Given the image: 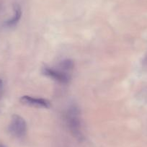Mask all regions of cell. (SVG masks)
<instances>
[{
    "label": "cell",
    "instance_id": "cell-1",
    "mask_svg": "<svg viewBox=\"0 0 147 147\" xmlns=\"http://www.w3.org/2000/svg\"><path fill=\"white\" fill-rule=\"evenodd\" d=\"M65 121L72 136L79 141H82L84 135L82 128L80 111L78 107L74 105L69 107L65 114Z\"/></svg>",
    "mask_w": 147,
    "mask_h": 147
},
{
    "label": "cell",
    "instance_id": "cell-2",
    "mask_svg": "<svg viewBox=\"0 0 147 147\" xmlns=\"http://www.w3.org/2000/svg\"><path fill=\"white\" fill-rule=\"evenodd\" d=\"M8 131L12 136L18 138H22L27 133L26 121L20 115H12L8 126Z\"/></svg>",
    "mask_w": 147,
    "mask_h": 147
},
{
    "label": "cell",
    "instance_id": "cell-3",
    "mask_svg": "<svg viewBox=\"0 0 147 147\" xmlns=\"http://www.w3.org/2000/svg\"><path fill=\"white\" fill-rule=\"evenodd\" d=\"M42 73L49 78L61 84H67L71 80L70 74L63 71L59 68L54 69L53 67L45 66L44 68H43Z\"/></svg>",
    "mask_w": 147,
    "mask_h": 147
},
{
    "label": "cell",
    "instance_id": "cell-4",
    "mask_svg": "<svg viewBox=\"0 0 147 147\" xmlns=\"http://www.w3.org/2000/svg\"><path fill=\"white\" fill-rule=\"evenodd\" d=\"M21 103L31 107H40V108H49L51 107V104L49 100L43 98H38L31 96L25 95L21 97Z\"/></svg>",
    "mask_w": 147,
    "mask_h": 147
},
{
    "label": "cell",
    "instance_id": "cell-5",
    "mask_svg": "<svg viewBox=\"0 0 147 147\" xmlns=\"http://www.w3.org/2000/svg\"><path fill=\"white\" fill-rule=\"evenodd\" d=\"M13 12L14 15L12 18L5 22V25L7 28L15 27L18 23L21 18V16H22V9H21L20 6L18 4H15L13 5Z\"/></svg>",
    "mask_w": 147,
    "mask_h": 147
},
{
    "label": "cell",
    "instance_id": "cell-6",
    "mask_svg": "<svg viewBox=\"0 0 147 147\" xmlns=\"http://www.w3.org/2000/svg\"><path fill=\"white\" fill-rule=\"evenodd\" d=\"M74 66V62L71 60H70V59H65V60L61 61L59 63V69L63 71L69 73L73 69Z\"/></svg>",
    "mask_w": 147,
    "mask_h": 147
},
{
    "label": "cell",
    "instance_id": "cell-7",
    "mask_svg": "<svg viewBox=\"0 0 147 147\" xmlns=\"http://www.w3.org/2000/svg\"><path fill=\"white\" fill-rule=\"evenodd\" d=\"M3 91H4L3 82H2V80L0 79V98L2 97V94H3Z\"/></svg>",
    "mask_w": 147,
    "mask_h": 147
},
{
    "label": "cell",
    "instance_id": "cell-8",
    "mask_svg": "<svg viewBox=\"0 0 147 147\" xmlns=\"http://www.w3.org/2000/svg\"><path fill=\"white\" fill-rule=\"evenodd\" d=\"M144 65L146 68H147V54L146 55L145 58L144 59Z\"/></svg>",
    "mask_w": 147,
    "mask_h": 147
},
{
    "label": "cell",
    "instance_id": "cell-9",
    "mask_svg": "<svg viewBox=\"0 0 147 147\" xmlns=\"http://www.w3.org/2000/svg\"><path fill=\"white\" fill-rule=\"evenodd\" d=\"M0 147H5V146L3 145V144H0Z\"/></svg>",
    "mask_w": 147,
    "mask_h": 147
}]
</instances>
